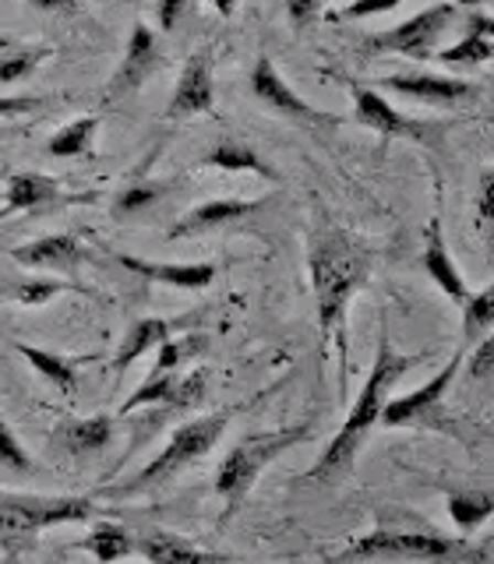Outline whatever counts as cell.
<instances>
[{"label":"cell","instance_id":"1","mask_svg":"<svg viewBox=\"0 0 494 564\" xmlns=\"http://www.w3.org/2000/svg\"><path fill=\"white\" fill-rule=\"evenodd\" d=\"M420 360H423V352H414V357H406V352H396V346H393V328H388V322H382L375 367H370V375H367V381L361 388L357 402L350 405L346 423L340 427V434L329 441V448L322 452V458H318V463L311 466L308 480H314V484H332L335 476H343L353 466V458H357V452H361V445L367 441V434L382 423L385 402H388V395H393L396 381L410 367H417Z\"/></svg>","mask_w":494,"mask_h":564},{"label":"cell","instance_id":"2","mask_svg":"<svg viewBox=\"0 0 494 564\" xmlns=\"http://www.w3.org/2000/svg\"><path fill=\"white\" fill-rule=\"evenodd\" d=\"M311 286L318 300V325H322L325 339L340 349V367H343V388H346V304L350 296L364 286L370 254L367 247L350 240L346 234H329L314 243L311 251Z\"/></svg>","mask_w":494,"mask_h":564},{"label":"cell","instance_id":"3","mask_svg":"<svg viewBox=\"0 0 494 564\" xmlns=\"http://www.w3.org/2000/svg\"><path fill=\"white\" fill-rule=\"evenodd\" d=\"M311 437V427H287V431H272V434H255L240 441L237 448H229L226 458L216 469V494L226 501V516H234L240 501L251 494L258 473L276 463L282 452H290L293 445Z\"/></svg>","mask_w":494,"mask_h":564},{"label":"cell","instance_id":"4","mask_svg":"<svg viewBox=\"0 0 494 564\" xmlns=\"http://www.w3.org/2000/svg\"><path fill=\"white\" fill-rule=\"evenodd\" d=\"M93 519V501L85 498H32V494H0V546L22 554L40 529Z\"/></svg>","mask_w":494,"mask_h":564},{"label":"cell","instance_id":"5","mask_svg":"<svg viewBox=\"0 0 494 564\" xmlns=\"http://www.w3.org/2000/svg\"><path fill=\"white\" fill-rule=\"evenodd\" d=\"M470 554L466 543H455L449 536L428 533V529H375V533L350 543L343 554H335L329 564L350 561H455Z\"/></svg>","mask_w":494,"mask_h":564},{"label":"cell","instance_id":"6","mask_svg":"<svg viewBox=\"0 0 494 564\" xmlns=\"http://www.w3.org/2000/svg\"><path fill=\"white\" fill-rule=\"evenodd\" d=\"M459 367H463V349L452 352V360L438 370V375L420 384L417 392L402 399H388L382 413V427H431V431H449L452 434V416L445 413V392L455 381Z\"/></svg>","mask_w":494,"mask_h":564},{"label":"cell","instance_id":"7","mask_svg":"<svg viewBox=\"0 0 494 564\" xmlns=\"http://www.w3.org/2000/svg\"><path fill=\"white\" fill-rule=\"evenodd\" d=\"M223 431H226V416H205V420L184 423V427L167 441V448L159 452L152 463L135 476L131 490L163 484V480H170L173 473H181L184 466L198 463L205 452L216 448V441L223 437Z\"/></svg>","mask_w":494,"mask_h":564},{"label":"cell","instance_id":"8","mask_svg":"<svg viewBox=\"0 0 494 564\" xmlns=\"http://www.w3.org/2000/svg\"><path fill=\"white\" fill-rule=\"evenodd\" d=\"M459 14L455 4H438V8H423L406 22L367 35V50L378 53H402V57H417V61H431L434 57V43L438 35L449 29V22Z\"/></svg>","mask_w":494,"mask_h":564},{"label":"cell","instance_id":"9","mask_svg":"<svg viewBox=\"0 0 494 564\" xmlns=\"http://www.w3.org/2000/svg\"><path fill=\"white\" fill-rule=\"evenodd\" d=\"M159 67H163V46H159L155 32L146 22H135L131 25L128 50H124V61L114 70V78L106 82L103 102H117L124 96H135L138 88L146 85Z\"/></svg>","mask_w":494,"mask_h":564},{"label":"cell","instance_id":"10","mask_svg":"<svg viewBox=\"0 0 494 564\" xmlns=\"http://www.w3.org/2000/svg\"><path fill=\"white\" fill-rule=\"evenodd\" d=\"M208 378H212L208 367H194L191 375H176V370H170V375H149L146 384H141L138 392L120 405V413L128 416V413L141 410V405H170V410H191V405L202 402L205 388H208Z\"/></svg>","mask_w":494,"mask_h":564},{"label":"cell","instance_id":"11","mask_svg":"<svg viewBox=\"0 0 494 564\" xmlns=\"http://www.w3.org/2000/svg\"><path fill=\"white\" fill-rule=\"evenodd\" d=\"M251 93L258 102L269 106L272 113L290 117L297 123H308V128H325V123H335L332 117H325L322 110H314L311 102L300 99L293 88L282 82V75L276 70V64L269 57H258L251 67Z\"/></svg>","mask_w":494,"mask_h":564},{"label":"cell","instance_id":"12","mask_svg":"<svg viewBox=\"0 0 494 564\" xmlns=\"http://www.w3.org/2000/svg\"><path fill=\"white\" fill-rule=\"evenodd\" d=\"M212 106H216V85H212V53H208V46H202V50L191 53V61L184 64L181 78H176L173 99L167 106V117L170 120L198 117V113H208Z\"/></svg>","mask_w":494,"mask_h":564},{"label":"cell","instance_id":"13","mask_svg":"<svg viewBox=\"0 0 494 564\" xmlns=\"http://www.w3.org/2000/svg\"><path fill=\"white\" fill-rule=\"evenodd\" d=\"M353 117H357V123H364V128L378 131L382 138H417V141H428V123L406 120L393 102L382 99V93H375V88L353 85Z\"/></svg>","mask_w":494,"mask_h":564},{"label":"cell","instance_id":"14","mask_svg":"<svg viewBox=\"0 0 494 564\" xmlns=\"http://www.w3.org/2000/svg\"><path fill=\"white\" fill-rule=\"evenodd\" d=\"M388 93L414 102H431V106H459L481 96V88L463 82V78H441V75H393L382 82Z\"/></svg>","mask_w":494,"mask_h":564},{"label":"cell","instance_id":"15","mask_svg":"<svg viewBox=\"0 0 494 564\" xmlns=\"http://www.w3.org/2000/svg\"><path fill=\"white\" fill-rule=\"evenodd\" d=\"M120 269H128L149 282H163V286L173 290H208L216 282V264H163V261H146L135 254H117Z\"/></svg>","mask_w":494,"mask_h":564},{"label":"cell","instance_id":"16","mask_svg":"<svg viewBox=\"0 0 494 564\" xmlns=\"http://www.w3.org/2000/svg\"><path fill=\"white\" fill-rule=\"evenodd\" d=\"M258 208V202H240V198H208L202 205H194L187 216L176 219L170 229H167V240H184V237H198V234H208V229H219V226H229L244 216H251Z\"/></svg>","mask_w":494,"mask_h":564},{"label":"cell","instance_id":"17","mask_svg":"<svg viewBox=\"0 0 494 564\" xmlns=\"http://www.w3.org/2000/svg\"><path fill=\"white\" fill-rule=\"evenodd\" d=\"M423 269H428V275L438 282V290L445 293L449 300H455V304H466L470 300V290L463 275H459V269L452 264V254L445 247V229H441V216H434L428 223V234H423Z\"/></svg>","mask_w":494,"mask_h":564},{"label":"cell","instance_id":"18","mask_svg":"<svg viewBox=\"0 0 494 564\" xmlns=\"http://www.w3.org/2000/svg\"><path fill=\"white\" fill-rule=\"evenodd\" d=\"M11 258L18 264H25V269H61V272H71V269H78V264L85 261V251H82V243L71 234H53V237H40V240H32V243L14 247Z\"/></svg>","mask_w":494,"mask_h":564},{"label":"cell","instance_id":"19","mask_svg":"<svg viewBox=\"0 0 494 564\" xmlns=\"http://www.w3.org/2000/svg\"><path fill=\"white\" fill-rule=\"evenodd\" d=\"M202 166H216V170H229V173H240V170H251L265 181L279 184L282 176L272 163H265V159L251 149V141L244 138H219L216 145H212L205 155H202Z\"/></svg>","mask_w":494,"mask_h":564},{"label":"cell","instance_id":"20","mask_svg":"<svg viewBox=\"0 0 494 564\" xmlns=\"http://www.w3.org/2000/svg\"><path fill=\"white\" fill-rule=\"evenodd\" d=\"M491 50H494V22H491L484 11H473L470 14V32L455 46L438 50L434 61L438 64H449V67H459V64H463V67H476V64L491 61Z\"/></svg>","mask_w":494,"mask_h":564},{"label":"cell","instance_id":"21","mask_svg":"<svg viewBox=\"0 0 494 564\" xmlns=\"http://www.w3.org/2000/svg\"><path fill=\"white\" fill-rule=\"evenodd\" d=\"M135 551L149 564H219L223 561L216 554H205V551H198V546H191L181 536L163 533V529H152V533L138 536Z\"/></svg>","mask_w":494,"mask_h":564},{"label":"cell","instance_id":"22","mask_svg":"<svg viewBox=\"0 0 494 564\" xmlns=\"http://www.w3.org/2000/svg\"><path fill=\"white\" fill-rule=\"evenodd\" d=\"M57 198V181L43 173H14L4 191V208H0V219L14 216V212H29V208H43Z\"/></svg>","mask_w":494,"mask_h":564},{"label":"cell","instance_id":"23","mask_svg":"<svg viewBox=\"0 0 494 564\" xmlns=\"http://www.w3.org/2000/svg\"><path fill=\"white\" fill-rule=\"evenodd\" d=\"M114 434V420L110 416H82V420H64L53 441L71 452V455H85V452H99Z\"/></svg>","mask_w":494,"mask_h":564},{"label":"cell","instance_id":"24","mask_svg":"<svg viewBox=\"0 0 494 564\" xmlns=\"http://www.w3.org/2000/svg\"><path fill=\"white\" fill-rule=\"evenodd\" d=\"M167 339H170V322H163V317H141V322H135V328L128 332L120 352L114 357V370L117 375L120 370H128L138 357H146L149 349H159Z\"/></svg>","mask_w":494,"mask_h":564},{"label":"cell","instance_id":"25","mask_svg":"<svg viewBox=\"0 0 494 564\" xmlns=\"http://www.w3.org/2000/svg\"><path fill=\"white\" fill-rule=\"evenodd\" d=\"M22 357L40 370V375L57 388L64 395H75L78 392V360H67V357H57V352H46V349H35V346H25L18 343L14 346Z\"/></svg>","mask_w":494,"mask_h":564},{"label":"cell","instance_id":"26","mask_svg":"<svg viewBox=\"0 0 494 564\" xmlns=\"http://www.w3.org/2000/svg\"><path fill=\"white\" fill-rule=\"evenodd\" d=\"M75 546L78 551H88L99 564H114L120 557L135 554V536L117 522H99L93 533H88L85 540H78Z\"/></svg>","mask_w":494,"mask_h":564},{"label":"cell","instance_id":"27","mask_svg":"<svg viewBox=\"0 0 494 564\" xmlns=\"http://www.w3.org/2000/svg\"><path fill=\"white\" fill-rule=\"evenodd\" d=\"M50 53H53L50 46H29V43H14L8 35H0V85L29 78Z\"/></svg>","mask_w":494,"mask_h":564},{"label":"cell","instance_id":"28","mask_svg":"<svg viewBox=\"0 0 494 564\" xmlns=\"http://www.w3.org/2000/svg\"><path fill=\"white\" fill-rule=\"evenodd\" d=\"M494 511V498L487 490H459L449 498V516L459 533H473L476 525H484Z\"/></svg>","mask_w":494,"mask_h":564},{"label":"cell","instance_id":"29","mask_svg":"<svg viewBox=\"0 0 494 564\" xmlns=\"http://www.w3.org/2000/svg\"><path fill=\"white\" fill-rule=\"evenodd\" d=\"M99 131V113L93 117H82V120H71L67 128H61L46 141V152L53 159H71V155H82L93 149V138Z\"/></svg>","mask_w":494,"mask_h":564},{"label":"cell","instance_id":"30","mask_svg":"<svg viewBox=\"0 0 494 564\" xmlns=\"http://www.w3.org/2000/svg\"><path fill=\"white\" fill-rule=\"evenodd\" d=\"M494 325V286H484L481 293H470L463 304V346L470 349L473 343H481L484 335H491Z\"/></svg>","mask_w":494,"mask_h":564},{"label":"cell","instance_id":"31","mask_svg":"<svg viewBox=\"0 0 494 564\" xmlns=\"http://www.w3.org/2000/svg\"><path fill=\"white\" fill-rule=\"evenodd\" d=\"M205 349H208L205 335H184V339H167L163 346H159V357H155L152 375H170V370L184 367L187 360L202 357Z\"/></svg>","mask_w":494,"mask_h":564},{"label":"cell","instance_id":"32","mask_svg":"<svg viewBox=\"0 0 494 564\" xmlns=\"http://www.w3.org/2000/svg\"><path fill=\"white\" fill-rule=\"evenodd\" d=\"M82 290L75 286V282H57V279H29V282H18V286L11 290V300H18V304H25V307H43L50 304L53 296L64 293V290ZM85 293V290H82Z\"/></svg>","mask_w":494,"mask_h":564},{"label":"cell","instance_id":"33","mask_svg":"<svg viewBox=\"0 0 494 564\" xmlns=\"http://www.w3.org/2000/svg\"><path fill=\"white\" fill-rule=\"evenodd\" d=\"M0 469H14V473H29L32 469V458L22 448V441L11 434V427L0 416Z\"/></svg>","mask_w":494,"mask_h":564},{"label":"cell","instance_id":"34","mask_svg":"<svg viewBox=\"0 0 494 564\" xmlns=\"http://www.w3.org/2000/svg\"><path fill=\"white\" fill-rule=\"evenodd\" d=\"M159 187L155 184H135L128 191H120V198L114 202V216H135V212L155 205Z\"/></svg>","mask_w":494,"mask_h":564},{"label":"cell","instance_id":"35","mask_svg":"<svg viewBox=\"0 0 494 564\" xmlns=\"http://www.w3.org/2000/svg\"><path fill=\"white\" fill-rule=\"evenodd\" d=\"M466 375H470L473 381H487V378L494 375V339H491V335H484V339L476 343L473 357H470V364H466Z\"/></svg>","mask_w":494,"mask_h":564},{"label":"cell","instance_id":"36","mask_svg":"<svg viewBox=\"0 0 494 564\" xmlns=\"http://www.w3.org/2000/svg\"><path fill=\"white\" fill-rule=\"evenodd\" d=\"M46 99H35V96H0V117H18V113H32L40 110Z\"/></svg>","mask_w":494,"mask_h":564},{"label":"cell","instance_id":"37","mask_svg":"<svg viewBox=\"0 0 494 564\" xmlns=\"http://www.w3.org/2000/svg\"><path fill=\"white\" fill-rule=\"evenodd\" d=\"M491 194H494V173L491 170H484L481 173V191H476V208H481V229L487 234V226H491Z\"/></svg>","mask_w":494,"mask_h":564},{"label":"cell","instance_id":"38","mask_svg":"<svg viewBox=\"0 0 494 564\" xmlns=\"http://www.w3.org/2000/svg\"><path fill=\"white\" fill-rule=\"evenodd\" d=\"M399 0H367V4H350L340 11V18H367V14H385V11H396Z\"/></svg>","mask_w":494,"mask_h":564},{"label":"cell","instance_id":"39","mask_svg":"<svg viewBox=\"0 0 494 564\" xmlns=\"http://www.w3.org/2000/svg\"><path fill=\"white\" fill-rule=\"evenodd\" d=\"M184 11H187L184 0H170V4H159V8H155L159 25H163V29H173V22H176V18H181Z\"/></svg>","mask_w":494,"mask_h":564},{"label":"cell","instance_id":"40","mask_svg":"<svg viewBox=\"0 0 494 564\" xmlns=\"http://www.w3.org/2000/svg\"><path fill=\"white\" fill-rule=\"evenodd\" d=\"M318 8H308V4H290V14L293 18H308V14H314Z\"/></svg>","mask_w":494,"mask_h":564}]
</instances>
